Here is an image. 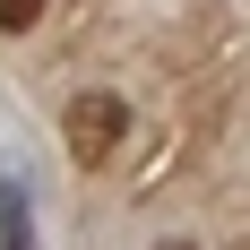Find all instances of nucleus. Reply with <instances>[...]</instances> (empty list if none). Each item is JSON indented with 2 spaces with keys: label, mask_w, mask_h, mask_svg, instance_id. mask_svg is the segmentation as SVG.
Returning a JSON list of instances; mask_svg holds the SVG:
<instances>
[{
  "label": "nucleus",
  "mask_w": 250,
  "mask_h": 250,
  "mask_svg": "<svg viewBox=\"0 0 250 250\" xmlns=\"http://www.w3.org/2000/svg\"><path fill=\"white\" fill-rule=\"evenodd\" d=\"M43 18V0H0V26H9V35H18V26H35Z\"/></svg>",
  "instance_id": "2"
},
{
  "label": "nucleus",
  "mask_w": 250,
  "mask_h": 250,
  "mask_svg": "<svg viewBox=\"0 0 250 250\" xmlns=\"http://www.w3.org/2000/svg\"><path fill=\"white\" fill-rule=\"evenodd\" d=\"M121 129H129V104L121 95H78L69 112H61V138H69V164H104V155L121 147Z\"/></svg>",
  "instance_id": "1"
},
{
  "label": "nucleus",
  "mask_w": 250,
  "mask_h": 250,
  "mask_svg": "<svg viewBox=\"0 0 250 250\" xmlns=\"http://www.w3.org/2000/svg\"><path fill=\"white\" fill-rule=\"evenodd\" d=\"M173 250H181V242H173Z\"/></svg>",
  "instance_id": "3"
}]
</instances>
